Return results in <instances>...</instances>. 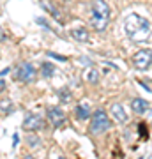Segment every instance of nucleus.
<instances>
[{"label":"nucleus","instance_id":"nucleus-17","mask_svg":"<svg viewBox=\"0 0 152 159\" xmlns=\"http://www.w3.org/2000/svg\"><path fill=\"white\" fill-rule=\"evenodd\" d=\"M60 97H62V99H66V102H67V99H69V92H60Z\"/></svg>","mask_w":152,"mask_h":159},{"label":"nucleus","instance_id":"nucleus-11","mask_svg":"<svg viewBox=\"0 0 152 159\" xmlns=\"http://www.w3.org/2000/svg\"><path fill=\"white\" fill-rule=\"evenodd\" d=\"M74 113H76V119L80 120H85V119H89L90 115V108H89V104L87 102H81V104H78L76 106V110H74Z\"/></svg>","mask_w":152,"mask_h":159},{"label":"nucleus","instance_id":"nucleus-4","mask_svg":"<svg viewBox=\"0 0 152 159\" xmlns=\"http://www.w3.org/2000/svg\"><path fill=\"white\" fill-rule=\"evenodd\" d=\"M133 66L136 69H149L152 66V50H140L135 53V57H133Z\"/></svg>","mask_w":152,"mask_h":159},{"label":"nucleus","instance_id":"nucleus-15","mask_svg":"<svg viewBox=\"0 0 152 159\" xmlns=\"http://www.w3.org/2000/svg\"><path fill=\"white\" fill-rule=\"evenodd\" d=\"M27 143H28V147H30V148H35V147H39L41 140H39V136H35V134H28V136H27Z\"/></svg>","mask_w":152,"mask_h":159},{"label":"nucleus","instance_id":"nucleus-6","mask_svg":"<svg viewBox=\"0 0 152 159\" xmlns=\"http://www.w3.org/2000/svg\"><path fill=\"white\" fill-rule=\"evenodd\" d=\"M23 129L28 133H35V131L43 129V119L37 113H28L23 120Z\"/></svg>","mask_w":152,"mask_h":159},{"label":"nucleus","instance_id":"nucleus-12","mask_svg":"<svg viewBox=\"0 0 152 159\" xmlns=\"http://www.w3.org/2000/svg\"><path fill=\"white\" fill-rule=\"evenodd\" d=\"M41 6H43V9H44V11L51 12L55 20H60V11H58V9H57L55 6H51V4H48L46 0H41Z\"/></svg>","mask_w":152,"mask_h":159},{"label":"nucleus","instance_id":"nucleus-1","mask_svg":"<svg viewBox=\"0 0 152 159\" xmlns=\"http://www.w3.org/2000/svg\"><path fill=\"white\" fill-rule=\"evenodd\" d=\"M124 30L127 37L135 43H145L150 37V23L149 20L136 12H131L124 20Z\"/></svg>","mask_w":152,"mask_h":159},{"label":"nucleus","instance_id":"nucleus-14","mask_svg":"<svg viewBox=\"0 0 152 159\" xmlns=\"http://www.w3.org/2000/svg\"><path fill=\"white\" fill-rule=\"evenodd\" d=\"M87 81L89 83H97L99 81V73H97L96 69H89L87 71Z\"/></svg>","mask_w":152,"mask_h":159},{"label":"nucleus","instance_id":"nucleus-3","mask_svg":"<svg viewBox=\"0 0 152 159\" xmlns=\"http://www.w3.org/2000/svg\"><path fill=\"white\" fill-rule=\"evenodd\" d=\"M89 129H90V133H94V134H101V133H106L108 129H112V120H110V117L106 115V111H103V110L94 111Z\"/></svg>","mask_w":152,"mask_h":159},{"label":"nucleus","instance_id":"nucleus-13","mask_svg":"<svg viewBox=\"0 0 152 159\" xmlns=\"http://www.w3.org/2000/svg\"><path fill=\"white\" fill-rule=\"evenodd\" d=\"M41 71H43V76H44V78H51V76L55 74V66L50 64V62H44L41 66Z\"/></svg>","mask_w":152,"mask_h":159},{"label":"nucleus","instance_id":"nucleus-7","mask_svg":"<svg viewBox=\"0 0 152 159\" xmlns=\"http://www.w3.org/2000/svg\"><path fill=\"white\" fill-rule=\"evenodd\" d=\"M48 119H50L51 125L57 127V129L62 124H66V113L62 111L60 106H51V108H48Z\"/></svg>","mask_w":152,"mask_h":159},{"label":"nucleus","instance_id":"nucleus-18","mask_svg":"<svg viewBox=\"0 0 152 159\" xmlns=\"http://www.w3.org/2000/svg\"><path fill=\"white\" fill-rule=\"evenodd\" d=\"M7 73H9V67H4V69H2V76H4V78H6Z\"/></svg>","mask_w":152,"mask_h":159},{"label":"nucleus","instance_id":"nucleus-9","mask_svg":"<svg viewBox=\"0 0 152 159\" xmlns=\"http://www.w3.org/2000/svg\"><path fill=\"white\" fill-rule=\"evenodd\" d=\"M131 108H133V111L138 115L145 113L147 110H149V102L145 101V99H140V97H136V99H133L131 101Z\"/></svg>","mask_w":152,"mask_h":159},{"label":"nucleus","instance_id":"nucleus-2","mask_svg":"<svg viewBox=\"0 0 152 159\" xmlns=\"http://www.w3.org/2000/svg\"><path fill=\"white\" fill-rule=\"evenodd\" d=\"M110 23V6L106 0H94L92 2V16H90V25L96 32L106 30Z\"/></svg>","mask_w":152,"mask_h":159},{"label":"nucleus","instance_id":"nucleus-10","mask_svg":"<svg viewBox=\"0 0 152 159\" xmlns=\"http://www.w3.org/2000/svg\"><path fill=\"white\" fill-rule=\"evenodd\" d=\"M71 35H73L78 43H87V41H89V30L83 29V27H76V29H73L71 30Z\"/></svg>","mask_w":152,"mask_h":159},{"label":"nucleus","instance_id":"nucleus-16","mask_svg":"<svg viewBox=\"0 0 152 159\" xmlns=\"http://www.w3.org/2000/svg\"><path fill=\"white\" fill-rule=\"evenodd\" d=\"M11 111V106H9V102H2V113H9Z\"/></svg>","mask_w":152,"mask_h":159},{"label":"nucleus","instance_id":"nucleus-8","mask_svg":"<svg viewBox=\"0 0 152 159\" xmlns=\"http://www.w3.org/2000/svg\"><path fill=\"white\" fill-rule=\"evenodd\" d=\"M110 113H112V117L117 120L118 124H126V122H127V113H126L124 106H122V104H118V102H115V104L112 106Z\"/></svg>","mask_w":152,"mask_h":159},{"label":"nucleus","instance_id":"nucleus-5","mask_svg":"<svg viewBox=\"0 0 152 159\" xmlns=\"http://www.w3.org/2000/svg\"><path fill=\"white\" fill-rule=\"evenodd\" d=\"M35 76V69L32 64L28 62H23L18 66V71H16V78L20 80V81H25V83H28V81H32Z\"/></svg>","mask_w":152,"mask_h":159}]
</instances>
